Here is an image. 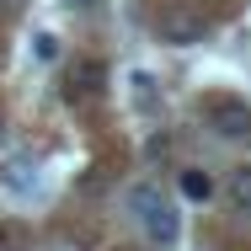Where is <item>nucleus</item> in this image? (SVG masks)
<instances>
[{"instance_id": "f257e3e1", "label": "nucleus", "mask_w": 251, "mask_h": 251, "mask_svg": "<svg viewBox=\"0 0 251 251\" xmlns=\"http://www.w3.org/2000/svg\"><path fill=\"white\" fill-rule=\"evenodd\" d=\"M123 208H128V219L150 235L155 246H171V241L182 235V214H176V203L166 198L155 182H134V187L123 193Z\"/></svg>"}, {"instance_id": "f03ea898", "label": "nucleus", "mask_w": 251, "mask_h": 251, "mask_svg": "<svg viewBox=\"0 0 251 251\" xmlns=\"http://www.w3.org/2000/svg\"><path fill=\"white\" fill-rule=\"evenodd\" d=\"M203 123L219 134V139H246L251 134V107L235 97H208L203 101Z\"/></svg>"}, {"instance_id": "7ed1b4c3", "label": "nucleus", "mask_w": 251, "mask_h": 251, "mask_svg": "<svg viewBox=\"0 0 251 251\" xmlns=\"http://www.w3.org/2000/svg\"><path fill=\"white\" fill-rule=\"evenodd\" d=\"M155 32H160L166 43L187 49V43H203V38H208V16H203V11H182V5H166V11L155 16Z\"/></svg>"}, {"instance_id": "20e7f679", "label": "nucleus", "mask_w": 251, "mask_h": 251, "mask_svg": "<svg viewBox=\"0 0 251 251\" xmlns=\"http://www.w3.org/2000/svg\"><path fill=\"white\" fill-rule=\"evenodd\" d=\"M182 198H193V203H208V198H214L208 171H182Z\"/></svg>"}, {"instance_id": "39448f33", "label": "nucleus", "mask_w": 251, "mask_h": 251, "mask_svg": "<svg viewBox=\"0 0 251 251\" xmlns=\"http://www.w3.org/2000/svg\"><path fill=\"white\" fill-rule=\"evenodd\" d=\"M230 193H235V203H241V208H251V166H241V171L230 176Z\"/></svg>"}, {"instance_id": "423d86ee", "label": "nucleus", "mask_w": 251, "mask_h": 251, "mask_svg": "<svg viewBox=\"0 0 251 251\" xmlns=\"http://www.w3.org/2000/svg\"><path fill=\"white\" fill-rule=\"evenodd\" d=\"M134 101H139V107H155V86H150V75H145V70L134 75Z\"/></svg>"}, {"instance_id": "0eeeda50", "label": "nucleus", "mask_w": 251, "mask_h": 251, "mask_svg": "<svg viewBox=\"0 0 251 251\" xmlns=\"http://www.w3.org/2000/svg\"><path fill=\"white\" fill-rule=\"evenodd\" d=\"M32 53H38V59H53V53H59L53 32H38V38H32Z\"/></svg>"}, {"instance_id": "6e6552de", "label": "nucleus", "mask_w": 251, "mask_h": 251, "mask_svg": "<svg viewBox=\"0 0 251 251\" xmlns=\"http://www.w3.org/2000/svg\"><path fill=\"white\" fill-rule=\"evenodd\" d=\"M70 5H80V11H91V5H101V0H70Z\"/></svg>"}]
</instances>
